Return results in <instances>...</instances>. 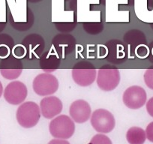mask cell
Segmentation results:
<instances>
[{"label":"cell","instance_id":"13","mask_svg":"<svg viewBox=\"0 0 153 144\" xmlns=\"http://www.w3.org/2000/svg\"><path fill=\"white\" fill-rule=\"evenodd\" d=\"M62 103L56 96L45 97L40 102L41 114L45 118L53 119L62 111Z\"/></svg>","mask_w":153,"mask_h":144},{"label":"cell","instance_id":"28","mask_svg":"<svg viewBox=\"0 0 153 144\" xmlns=\"http://www.w3.org/2000/svg\"><path fill=\"white\" fill-rule=\"evenodd\" d=\"M149 54H151V55L153 56V46L151 48H149Z\"/></svg>","mask_w":153,"mask_h":144},{"label":"cell","instance_id":"17","mask_svg":"<svg viewBox=\"0 0 153 144\" xmlns=\"http://www.w3.org/2000/svg\"><path fill=\"white\" fill-rule=\"evenodd\" d=\"M126 139L129 144H143L146 139V131L139 127H131L128 130Z\"/></svg>","mask_w":153,"mask_h":144},{"label":"cell","instance_id":"11","mask_svg":"<svg viewBox=\"0 0 153 144\" xmlns=\"http://www.w3.org/2000/svg\"><path fill=\"white\" fill-rule=\"evenodd\" d=\"M106 56L112 63L118 64L126 61L128 56V50L123 42L117 39L109 41L106 45Z\"/></svg>","mask_w":153,"mask_h":144},{"label":"cell","instance_id":"2","mask_svg":"<svg viewBox=\"0 0 153 144\" xmlns=\"http://www.w3.org/2000/svg\"><path fill=\"white\" fill-rule=\"evenodd\" d=\"M96 82L101 90L105 92L114 90L120 83V71L114 66H102L97 71Z\"/></svg>","mask_w":153,"mask_h":144},{"label":"cell","instance_id":"14","mask_svg":"<svg viewBox=\"0 0 153 144\" xmlns=\"http://www.w3.org/2000/svg\"><path fill=\"white\" fill-rule=\"evenodd\" d=\"M52 45L56 53L64 57L74 49L75 39L68 34H60L53 39Z\"/></svg>","mask_w":153,"mask_h":144},{"label":"cell","instance_id":"16","mask_svg":"<svg viewBox=\"0 0 153 144\" xmlns=\"http://www.w3.org/2000/svg\"><path fill=\"white\" fill-rule=\"evenodd\" d=\"M124 40L130 47V49L131 50L132 52H134V53L138 48L145 45L146 42L144 34L140 31L135 30V29L128 32L125 35Z\"/></svg>","mask_w":153,"mask_h":144},{"label":"cell","instance_id":"10","mask_svg":"<svg viewBox=\"0 0 153 144\" xmlns=\"http://www.w3.org/2000/svg\"><path fill=\"white\" fill-rule=\"evenodd\" d=\"M23 71V63L14 56L3 59L0 62V73L7 80H15L20 77Z\"/></svg>","mask_w":153,"mask_h":144},{"label":"cell","instance_id":"25","mask_svg":"<svg viewBox=\"0 0 153 144\" xmlns=\"http://www.w3.org/2000/svg\"><path fill=\"white\" fill-rule=\"evenodd\" d=\"M48 144H70L68 141L65 140L64 139H53L50 141Z\"/></svg>","mask_w":153,"mask_h":144},{"label":"cell","instance_id":"18","mask_svg":"<svg viewBox=\"0 0 153 144\" xmlns=\"http://www.w3.org/2000/svg\"><path fill=\"white\" fill-rule=\"evenodd\" d=\"M13 48L14 40L12 38L6 34L0 35V59H3L9 56Z\"/></svg>","mask_w":153,"mask_h":144},{"label":"cell","instance_id":"15","mask_svg":"<svg viewBox=\"0 0 153 144\" xmlns=\"http://www.w3.org/2000/svg\"><path fill=\"white\" fill-rule=\"evenodd\" d=\"M60 65V58L56 53H45L41 56V68L46 73L56 70Z\"/></svg>","mask_w":153,"mask_h":144},{"label":"cell","instance_id":"12","mask_svg":"<svg viewBox=\"0 0 153 144\" xmlns=\"http://www.w3.org/2000/svg\"><path fill=\"white\" fill-rule=\"evenodd\" d=\"M91 107L89 103L83 99L74 101L69 108V114L74 122L79 124L84 123L91 117Z\"/></svg>","mask_w":153,"mask_h":144},{"label":"cell","instance_id":"7","mask_svg":"<svg viewBox=\"0 0 153 144\" xmlns=\"http://www.w3.org/2000/svg\"><path fill=\"white\" fill-rule=\"evenodd\" d=\"M147 95L145 89L139 86H132L128 88L123 95L125 105L132 110L141 108L146 102Z\"/></svg>","mask_w":153,"mask_h":144},{"label":"cell","instance_id":"6","mask_svg":"<svg viewBox=\"0 0 153 144\" xmlns=\"http://www.w3.org/2000/svg\"><path fill=\"white\" fill-rule=\"evenodd\" d=\"M90 121L92 128L101 134L110 133L116 125L113 115L105 109L95 110L91 114Z\"/></svg>","mask_w":153,"mask_h":144},{"label":"cell","instance_id":"23","mask_svg":"<svg viewBox=\"0 0 153 144\" xmlns=\"http://www.w3.org/2000/svg\"><path fill=\"white\" fill-rule=\"evenodd\" d=\"M146 138L150 141L153 143V122H150L147 125L146 129Z\"/></svg>","mask_w":153,"mask_h":144},{"label":"cell","instance_id":"1","mask_svg":"<svg viewBox=\"0 0 153 144\" xmlns=\"http://www.w3.org/2000/svg\"><path fill=\"white\" fill-rule=\"evenodd\" d=\"M16 117L19 125L23 128L35 127L41 118L40 107L33 101L23 103L17 109Z\"/></svg>","mask_w":153,"mask_h":144},{"label":"cell","instance_id":"19","mask_svg":"<svg viewBox=\"0 0 153 144\" xmlns=\"http://www.w3.org/2000/svg\"><path fill=\"white\" fill-rule=\"evenodd\" d=\"M83 28L86 32L89 34H98L102 32L103 25L101 23H94V22H89V23H83Z\"/></svg>","mask_w":153,"mask_h":144},{"label":"cell","instance_id":"26","mask_svg":"<svg viewBox=\"0 0 153 144\" xmlns=\"http://www.w3.org/2000/svg\"><path fill=\"white\" fill-rule=\"evenodd\" d=\"M3 91H4L3 86H2V83H1V81H0V98L2 97V93H3Z\"/></svg>","mask_w":153,"mask_h":144},{"label":"cell","instance_id":"21","mask_svg":"<svg viewBox=\"0 0 153 144\" xmlns=\"http://www.w3.org/2000/svg\"><path fill=\"white\" fill-rule=\"evenodd\" d=\"M144 82L147 87L153 90V68L147 69L143 75Z\"/></svg>","mask_w":153,"mask_h":144},{"label":"cell","instance_id":"29","mask_svg":"<svg viewBox=\"0 0 153 144\" xmlns=\"http://www.w3.org/2000/svg\"><path fill=\"white\" fill-rule=\"evenodd\" d=\"M65 1H68V0H65Z\"/></svg>","mask_w":153,"mask_h":144},{"label":"cell","instance_id":"4","mask_svg":"<svg viewBox=\"0 0 153 144\" xmlns=\"http://www.w3.org/2000/svg\"><path fill=\"white\" fill-rule=\"evenodd\" d=\"M49 130L53 137L68 139L71 137L74 133V122L68 116L60 115L50 122Z\"/></svg>","mask_w":153,"mask_h":144},{"label":"cell","instance_id":"24","mask_svg":"<svg viewBox=\"0 0 153 144\" xmlns=\"http://www.w3.org/2000/svg\"><path fill=\"white\" fill-rule=\"evenodd\" d=\"M146 111L148 114L152 117H153V97L149 99V101L146 102Z\"/></svg>","mask_w":153,"mask_h":144},{"label":"cell","instance_id":"5","mask_svg":"<svg viewBox=\"0 0 153 144\" xmlns=\"http://www.w3.org/2000/svg\"><path fill=\"white\" fill-rule=\"evenodd\" d=\"M32 88L37 95L48 96L55 93L59 89V81L56 77L50 73L38 74L32 82Z\"/></svg>","mask_w":153,"mask_h":144},{"label":"cell","instance_id":"3","mask_svg":"<svg viewBox=\"0 0 153 144\" xmlns=\"http://www.w3.org/2000/svg\"><path fill=\"white\" fill-rule=\"evenodd\" d=\"M72 78L80 86H89L96 80L97 70L95 66L89 62H80L74 66Z\"/></svg>","mask_w":153,"mask_h":144},{"label":"cell","instance_id":"27","mask_svg":"<svg viewBox=\"0 0 153 144\" xmlns=\"http://www.w3.org/2000/svg\"><path fill=\"white\" fill-rule=\"evenodd\" d=\"M27 1L29 2L35 3V2H40V1H42V0H27Z\"/></svg>","mask_w":153,"mask_h":144},{"label":"cell","instance_id":"9","mask_svg":"<svg viewBox=\"0 0 153 144\" xmlns=\"http://www.w3.org/2000/svg\"><path fill=\"white\" fill-rule=\"evenodd\" d=\"M21 45L24 51V57L32 59L41 57L45 49V41L41 35L31 34L23 39Z\"/></svg>","mask_w":153,"mask_h":144},{"label":"cell","instance_id":"8","mask_svg":"<svg viewBox=\"0 0 153 144\" xmlns=\"http://www.w3.org/2000/svg\"><path fill=\"white\" fill-rule=\"evenodd\" d=\"M27 94V87L19 80H14L8 83L3 92L5 101L12 105L22 104L26 100Z\"/></svg>","mask_w":153,"mask_h":144},{"label":"cell","instance_id":"20","mask_svg":"<svg viewBox=\"0 0 153 144\" xmlns=\"http://www.w3.org/2000/svg\"><path fill=\"white\" fill-rule=\"evenodd\" d=\"M92 144H113L110 138L102 134L95 135L91 140Z\"/></svg>","mask_w":153,"mask_h":144},{"label":"cell","instance_id":"22","mask_svg":"<svg viewBox=\"0 0 153 144\" xmlns=\"http://www.w3.org/2000/svg\"><path fill=\"white\" fill-rule=\"evenodd\" d=\"M56 26L59 31L68 32L74 29L76 24L73 23H56Z\"/></svg>","mask_w":153,"mask_h":144}]
</instances>
